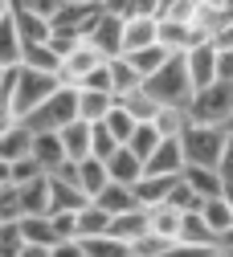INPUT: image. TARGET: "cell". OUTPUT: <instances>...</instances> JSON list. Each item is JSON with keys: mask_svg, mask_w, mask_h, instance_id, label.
I'll return each instance as SVG.
<instances>
[{"mask_svg": "<svg viewBox=\"0 0 233 257\" xmlns=\"http://www.w3.org/2000/svg\"><path fill=\"white\" fill-rule=\"evenodd\" d=\"M21 233H25V245H45V249H53V245L61 241L53 216H25V220H21Z\"/></svg>", "mask_w": 233, "mask_h": 257, "instance_id": "4316f807", "label": "cell"}, {"mask_svg": "<svg viewBox=\"0 0 233 257\" xmlns=\"http://www.w3.org/2000/svg\"><path fill=\"white\" fill-rule=\"evenodd\" d=\"M221 249H229V253H233V233H229V237L221 241Z\"/></svg>", "mask_w": 233, "mask_h": 257, "instance_id": "680465c9", "label": "cell"}, {"mask_svg": "<svg viewBox=\"0 0 233 257\" xmlns=\"http://www.w3.org/2000/svg\"><path fill=\"white\" fill-rule=\"evenodd\" d=\"M221 180H225V188L233 184V131H229V143H225V155H221Z\"/></svg>", "mask_w": 233, "mask_h": 257, "instance_id": "f907efd6", "label": "cell"}, {"mask_svg": "<svg viewBox=\"0 0 233 257\" xmlns=\"http://www.w3.org/2000/svg\"><path fill=\"white\" fill-rule=\"evenodd\" d=\"M213 257H217V253H213Z\"/></svg>", "mask_w": 233, "mask_h": 257, "instance_id": "03108f58", "label": "cell"}, {"mask_svg": "<svg viewBox=\"0 0 233 257\" xmlns=\"http://www.w3.org/2000/svg\"><path fill=\"white\" fill-rule=\"evenodd\" d=\"M119 147H123V143L107 131V126H103V122H94V159H111Z\"/></svg>", "mask_w": 233, "mask_h": 257, "instance_id": "f6af8a7d", "label": "cell"}, {"mask_svg": "<svg viewBox=\"0 0 233 257\" xmlns=\"http://www.w3.org/2000/svg\"><path fill=\"white\" fill-rule=\"evenodd\" d=\"M123 25H127L123 17H115L111 9H103L98 21L90 25V33H86V45H94L107 61H111V57H123V49H127V45H123Z\"/></svg>", "mask_w": 233, "mask_h": 257, "instance_id": "8992f818", "label": "cell"}, {"mask_svg": "<svg viewBox=\"0 0 233 257\" xmlns=\"http://www.w3.org/2000/svg\"><path fill=\"white\" fill-rule=\"evenodd\" d=\"M17 220H25V196L17 184H9L0 188V224H17Z\"/></svg>", "mask_w": 233, "mask_h": 257, "instance_id": "d590c367", "label": "cell"}, {"mask_svg": "<svg viewBox=\"0 0 233 257\" xmlns=\"http://www.w3.org/2000/svg\"><path fill=\"white\" fill-rule=\"evenodd\" d=\"M9 13H13V0H0V21H5Z\"/></svg>", "mask_w": 233, "mask_h": 257, "instance_id": "9f6ffc18", "label": "cell"}, {"mask_svg": "<svg viewBox=\"0 0 233 257\" xmlns=\"http://www.w3.org/2000/svg\"><path fill=\"white\" fill-rule=\"evenodd\" d=\"M229 143V126H201V122H188L180 131V147L188 168H221V155Z\"/></svg>", "mask_w": 233, "mask_h": 257, "instance_id": "7a4b0ae2", "label": "cell"}, {"mask_svg": "<svg viewBox=\"0 0 233 257\" xmlns=\"http://www.w3.org/2000/svg\"><path fill=\"white\" fill-rule=\"evenodd\" d=\"M45 172H41V164L33 155H25V159H13V184L17 188H25V184H33V180H41Z\"/></svg>", "mask_w": 233, "mask_h": 257, "instance_id": "7bdbcfd3", "label": "cell"}, {"mask_svg": "<svg viewBox=\"0 0 233 257\" xmlns=\"http://www.w3.org/2000/svg\"><path fill=\"white\" fill-rule=\"evenodd\" d=\"M111 233V212H103L94 200L78 212V241H94V237H107Z\"/></svg>", "mask_w": 233, "mask_h": 257, "instance_id": "83f0119b", "label": "cell"}, {"mask_svg": "<svg viewBox=\"0 0 233 257\" xmlns=\"http://www.w3.org/2000/svg\"><path fill=\"white\" fill-rule=\"evenodd\" d=\"M168 204H172L176 212H201V208H205V200L196 196V192H192L184 180H176V188H172V200H168Z\"/></svg>", "mask_w": 233, "mask_h": 257, "instance_id": "60d3db41", "label": "cell"}, {"mask_svg": "<svg viewBox=\"0 0 233 257\" xmlns=\"http://www.w3.org/2000/svg\"><path fill=\"white\" fill-rule=\"evenodd\" d=\"M147 233H151V216H147V208H131V212L111 216V237H119V241H127V245H135V241L147 237Z\"/></svg>", "mask_w": 233, "mask_h": 257, "instance_id": "ac0fdd59", "label": "cell"}, {"mask_svg": "<svg viewBox=\"0 0 233 257\" xmlns=\"http://www.w3.org/2000/svg\"><path fill=\"white\" fill-rule=\"evenodd\" d=\"M123 53H135L147 45H160V17H131L123 25Z\"/></svg>", "mask_w": 233, "mask_h": 257, "instance_id": "9a60e30c", "label": "cell"}, {"mask_svg": "<svg viewBox=\"0 0 233 257\" xmlns=\"http://www.w3.org/2000/svg\"><path fill=\"white\" fill-rule=\"evenodd\" d=\"M21 249H25L21 220L17 224H0V257H21Z\"/></svg>", "mask_w": 233, "mask_h": 257, "instance_id": "b9f144b4", "label": "cell"}, {"mask_svg": "<svg viewBox=\"0 0 233 257\" xmlns=\"http://www.w3.org/2000/svg\"><path fill=\"white\" fill-rule=\"evenodd\" d=\"M180 245H188V249H221V237L205 224L201 212H184V220H180Z\"/></svg>", "mask_w": 233, "mask_h": 257, "instance_id": "d6986e66", "label": "cell"}, {"mask_svg": "<svg viewBox=\"0 0 233 257\" xmlns=\"http://www.w3.org/2000/svg\"><path fill=\"white\" fill-rule=\"evenodd\" d=\"M201 216H205V224H209V229H213L221 241L233 233V208H229V200H225V196H217V200H205Z\"/></svg>", "mask_w": 233, "mask_h": 257, "instance_id": "4dcf8cb0", "label": "cell"}, {"mask_svg": "<svg viewBox=\"0 0 233 257\" xmlns=\"http://www.w3.org/2000/svg\"><path fill=\"white\" fill-rule=\"evenodd\" d=\"M123 57H127L131 66H135V74L147 82V78H156L164 66H168V61H172L176 53H168L164 45H147V49H135V53H123Z\"/></svg>", "mask_w": 233, "mask_h": 257, "instance_id": "603a6c76", "label": "cell"}, {"mask_svg": "<svg viewBox=\"0 0 233 257\" xmlns=\"http://www.w3.org/2000/svg\"><path fill=\"white\" fill-rule=\"evenodd\" d=\"M180 180H184L201 200H217V196H225V180H221L217 168H184Z\"/></svg>", "mask_w": 233, "mask_h": 257, "instance_id": "44dd1931", "label": "cell"}, {"mask_svg": "<svg viewBox=\"0 0 233 257\" xmlns=\"http://www.w3.org/2000/svg\"><path fill=\"white\" fill-rule=\"evenodd\" d=\"M151 122H156V131H160L164 139H180V131L188 126V114H184V110H168V106H164Z\"/></svg>", "mask_w": 233, "mask_h": 257, "instance_id": "ab89813d", "label": "cell"}, {"mask_svg": "<svg viewBox=\"0 0 233 257\" xmlns=\"http://www.w3.org/2000/svg\"><path fill=\"white\" fill-rule=\"evenodd\" d=\"M217 61H221V53H217V45H213V41H205V45H196V49H188V53H184V66H188L192 90H205V86L221 82Z\"/></svg>", "mask_w": 233, "mask_h": 257, "instance_id": "9c48e42d", "label": "cell"}, {"mask_svg": "<svg viewBox=\"0 0 233 257\" xmlns=\"http://www.w3.org/2000/svg\"><path fill=\"white\" fill-rule=\"evenodd\" d=\"M9 74H13V70H0V90H5V82H9Z\"/></svg>", "mask_w": 233, "mask_h": 257, "instance_id": "91938a15", "label": "cell"}, {"mask_svg": "<svg viewBox=\"0 0 233 257\" xmlns=\"http://www.w3.org/2000/svg\"><path fill=\"white\" fill-rule=\"evenodd\" d=\"M103 61H107L103 53H98L94 45H86V41H82L78 49H70V53L61 57V74H57V78H61L65 86H82L98 66H103Z\"/></svg>", "mask_w": 233, "mask_h": 257, "instance_id": "ba28073f", "label": "cell"}, {"mask_svg": "<svg viewBox=\"0 0 233 257\" xmlns=\"http://www.w3.org/2000/svg\"><path fill=\"white\" fill-rule=\"evenodd\" d=\"M184 114L188 122H201V126H229L233 122V82H213L205 90H196Z\"/></svg>", "mask_w": 233, "mask_h": 257, "instance_id": "277c9868", "label": "cell"}, {"mask_svg": "<svg viewBox=\"0 0 233 257\" xmlns=\"http://www.w3.org/2000/svg\"><path fill=\"white\" fill-rule=\"evenodd\" d=\"M217 74H221V82H233V49H225V53H221Z\"/></svg>", "mask_w": 233, "mask_h": 257, "instance_id": "816d5d0a", "label": "cell"}, {"mask_svg": "<svg viewBox=\"0 0 233 257\" xmlns=\"http://www.w3.org/2000/svg\"><path fill=\"white\" fill-rule=\"evenodd\" d=\"M160 143H164V135L156 131V122H139V126H135V135H131V143H127V147H131V151H135V155L143 159V164H147V159L156 155V147H160Z\"/></svg>", "mask_w": 233, "mask_h": 257, "instance_id": "e575fe53", "label": "cell"}, {"mask_svg": "<svg viewBox=\"0 0 233 257\" xmlns=\"http://www.w3.org/2000/svg\"><path fill=\"white\" fill-rule=\"evenodd\" d=\"M53 90H61V78L57 74H41V70H29V66H17L13 70V106L17 114H33Z\"/></svg>", "mask_w": 233, "mask_h": 257, "instance_id": "5b68a950", "label": "cell"}, {"mask_svg": "<svg viewBox=\"0 0 233 257\" xmlns=\"http://www.w3.org/2000/svg\"><path fill=\"white\" fill-rule=\"evenodd\" d=\"M57 135H61V147H65V159H70V164H82V159L94 155V122L78 118V122H70Z\"/></svg>", "mask_w": 233, "mask_h": 257, "instance_id": "4fadbf2b", "label": "cell"}, {"mask_svg": "<svg viewBox=\"0 0 233 257\" xmlns=\"http://www.w3.org/2000/svg\"><path fill=\"white\" fill-rule=\"evenodd\" d=\"M65 5H103V0H65Z\"/></svg>", "mask_w": 233, "mask_h": 257, "instance_id": "6f0895ef", "label": "cell"}, {"mask_svg": "<svg viewBox=\"0 0 233 257\" xmlns=\"http://www.w3.org/2000/svg\"><path fill=\"white\" fill-rule=\"evenodd\" d=\"M172 188H176V180H168V176H143L135 188V200H139V208H160V204H168L172 200Z\"/></svg>", "mask_w": 233, "mask_h": 257, "instance_id": "ffe728a7", "label": "cell"}, {"mask_svg": "<svg viewBox=\"0 0 233 257\" xmlns=\"http://www.w3.org/2000/svg\"><path fill=\"white\" fill-rule=\"evenodd\" d=\"M21 257H49V249H45V245H25Z\"/></svg>", "mask_w": 233, "mask_h": 257, "instance_id": "11a10c76", "label": "cell"}, {"mask_svg": "<svg viewBox=\"0 0 233 257\" xmlns=\"http://www.w3.org/2000/svg\"><path fill=\"white\" fill-rule=\"evenodd\" d=\"M17 122H21V114H17V106H13V74H9L5 90H0V135H5L9 126H17Z\"/></svg>", "mask_w": 233, "mask_h": 257, "instance_id": "ee69618b", "label": "cell"}, {"mask_svg": "<svg viewBox=\"0 0 233 257\" xmlns=\"http://www.w3.org/2000/svg\"><path fill=\"white\" fill-rule=\"evenodd\" d=\"M143 90L151 94L160 106H168V110H184V106L192 102V94H196V90H192V78H188V66H184V57H172L156 78L143 82Z\"/></svg>", "mask_w": 233, "mask_h": 257, "instance_id": "3957f363", "label": "cell"}, {"mask_svg": "<svg viewBox=\"0 0 233 257\" xmlns=\"http://www.w3.org/2000/svg\"><path fill=\"white\" fill-rule=\"evenodd\" d=\"M107 172H111V180H115V184H127V188H135V184L147 176L143 159L131 151V147H119V151L107 159Z\"/></svg>", "mask_w": 233, "mask_h": 257, "instance_id": "2e32d148", "label": "cell"}, {"mask_svg": "<svg viewBox=\"0 0 233 257\" xmlns=\"http://www.w3.org/2000/svg\"><path fill=\"white\" fill-rule=\"evenodd\" d=\"M103 5H111V0H103Z\"/></svg>", "mask_w": 233, "mask_h": 257, "instance_id": "be15d7a7", "label": "cell"}, {"mask_svg": "<svg viewBox=\"0 0 233 257\" xmlns=\"http://www.w3.org/2000/svg\"><path fill=\"white\" fill-rule=\"evenodd\" d=\"M82 249H86V257H131V245L127 241H119V237H94V241H82Z\"/></svg>", "mask_w": 233, "mask_h": 257, "instance_id": "8d00e7d4", "label": "cell"}, {"mask_svg": "<svg viewBox=\"0 0 233 257\" xmlns=\"http://www.w3.org/2000/svg\"><path fill=\"white\" fill-rule=\"evenodd\" d=\"M180 5H184V0H160V13H156V17H172Z\"/></svg>", "mask_w": 233, "mask_h": 257, "instance_id": "db71d44e", "label": "cell"}, {"mask_svg": "<svg viewBox=\"0 0 233 257\" xmlns=\"http://www.w3.org/2000/svg\"><path fill=\"white\" fill-rule=\"evenodd\" d=\"M13 21H17V33H21V45H49L53 41V25L29 9H13Z\"/></svg>", "mask_w": 233, "mask_h": 257, "instance_id": "e0dca14e", "label": "cell"}, {"mask_svg": "<svg viewBox=\"0 0 233 257\" xmlns=\"http://www.w3.org/2000/svg\"><path fill=\"white\" fill-rule=\"evenodd\" d=\"M86 204H90V196L70 176H49V216H57V212H82Z\"/></svg>", "mask_w": 233, "mask_h": 257, "instance_id": "8fae6325", "label": "cell"}, {"mask_svg": "<svg viewBox=\"0 0 233 257\" xmlns=\"http://www.w3.org/2000/svg\"><path fill=\"white\" fill-rule=\"evenodd\" d=\"M13 184V159H0V188Z\"/></svg>", "mask_w": 233, "mask_h": 257, "instance_id": "f5cc1de1", "label": "cell"}, {"mask_svg": "<svg viewBox=\"0 0 233 257\" xmlns=\"http://www.w3.org/2000/svg\"><path fill=\"white\" fill-rule=\"evenodd\" d=\"M21 196H25V216H49V176L25 184Z\"/></svg>", "mask_w": 233, "mask_h": 257, "instance_id": "d6a6232c", "label": "cell"}, {"mask_svg": "<svg viewBox=\"0 0 233 257\" xmlns=\"http://www.w3.org/2000/svg\"><path fill=\"white\" fill-rule=\"evenodd\" d=\"M25 57V45H21V33H17V21L13 13L0 21V70H17Z\"/></svg>", "mask_w": 233, "mask_h": 257, "instance_id": "cb8c5ba5", "label": "cell"}, {"mask_svg": "<svg viewBox=\"0 0 233 257\" xmlns=\"http://www.w3.org/2000/svg\"><path fill=\"white\" fill-rule=\"evenodd\" d=\"M229 131H233V122H229Z\"/></svg>", "mask_w": 233, "mask_h": 257, "instance_id": "e7e4bbea", "label": "cell"}, {"mask_svg": "<svg viewBox=\"0 0 233 257\" xmlns=\"http://www.w3.org/2000/svg\"><path fill=\"white\" fill-rule=\"evenodd\" d=\"M21 66L41 70V74H61V53H57L53 45H29L25 57H21Z\"/></svg>", "mask_w": 233, "mask_h": 257, "instance_id": "1f68e13d", "label": "cell"}, {"mask_svg": "<svg viewBox=\"0 0 233 257\" xmlns=\"http://www.w3.org/2000/svg\"><path fill=\"white\" fill-rule=\"evenodd\" d=\"M205 41H209V33L196 21H160V45L176 57H184L188 49L205 45Z\"/></svg>", "mask_w": 233, "mask_h": 257, "instance_id": "52a82bcc", "label": "cell"}, {"mask_svg": "<svg viewBox=\"0 0 233 257\" xmlns=\"http://www.w3.org/2000/svg\"><path fill=\"white\" fill-rule=\"evenodd\" d=\"M164 249H172V241H164V237L147 233V237H139L135 245H131V257H160Z\"/></svg>", "mask_w": 233, "mask_h": 257, "instance_id": "bcb514c9", "label": "cell"}, {"mask_svg": "<svg viewBox=\"0 0 233 257\" xmlns=\"http://www.w3.org/2000/svg\"><path fill=\"white\" fill-rule=\"evenodd\" d=\"M29 147H33V131L25 126V118H21L17 126H9L5 135H0V159H25V155H29Z\"/></svg>", "mask_w": 233, "mask_h": 257, "instance_id": "f546056e", "label": "cell"}, {"mask_svg": "<svg viewBox=\"0 0 233 257\" xmlns=\"http://www.w3.org/2000/svg\"><path fill=\"white\" fill-rule=\"evenodd\" d=\"M70 122H78V86H65V82H61V90H53L33 114H25V126H29L33 135L65 131Z\"/></svg>", "mask_w": 233, "mask_h": 257, "instance_id": "6da1fadb", "label": "cell"}, {"mask_svg": "<svg viewBox=\"0 0 233 257\" xmlns=\"http://www.w3.org/2000/svg\"><path fill=\"white\" fill-rule=\"evenodd\" d=\"M217 257H233V253H229V249H217Z\"/></svg>", "mask_w": 233, "mask_h": 257, "instance_id": "6125c7cd", "label": "cell"}, {"mask_svg": "<svg viewBox=\"0 0 233 257\" xmlns=\"http://www.w3.org/2000/svg\"><path fill=\"white\" fill-rule=\"evenodd\" d=\"M61 5H65V0H17L13 9H29V13H37V17L53 21V17L61 13Z\"/></svg>", "mask_w": 233, "mask_h": 257, "instance_id": "7dc6e473", "label": "cell"}, {"mask_svg": "<svg viewBox=\"0 0 233 257\" xmlns=\"http://www.w3.org/2000/svg\"><path fill=\"white\" fill-rule=\"evenodd\" d=\"M115 106H119L115 94H103V90H78V118H82V122H103Z\"/></svg>", "mask_w": 233, "mask_h": 257, "instance_id": "7402d4cb", "label": "cell"}, {"mask_svg": "<svg viewBox=\"0 0 233 257\" xmlns=\"http://www.w3.org/2000/svg\"><path fill=\"white\" fill-rule=\"evenodd\" d=\"M107 9L115 17H123V21H131V17H156L160 13V0H111Z\"/></svg>", "mask_w": 233, "mask_h": 257, "instance_id": "f35d334b", "label": "cell"}, {"mask_svg": "<svg viewBox=\"0 0 233 257\" xmlns=\"http://www.w3.org/2000/svg\"><path fill=\"white\" fill-rule=\"evenodd\" d=\"M147 216H151V233H156V237L180 245V220H184V212H176L172 204H160V208H151Z\"/></svg>", "mask_w": 233, "mask_h": 257, "instance_id": "f1b7e54d", "label": "cell"}, {"mask_svg": "<svg viewBox=\"0 0 233 257\" xmlns=\"http://www.w3.org/2000/svg\"><path fill=\"white\" fill-rule=\"evenodd\" d=\"M107 70H111V90H115V98H127V94L143 90V78L135 74V66H131L127 57H111Z\"/></svg>", "mask_w": 233, "mask_h": 257, "instance_id": "484cf974", "label": "cell"}, {"mask_svg": "<svg viewBox=\"0 0 233 257\" xmlns=\"http://www.w3.org/2000/svg\"><path fill=\"white\" fill-rule=\"evenodd\" d=\"M57 176H70V180H74V184H78V188L86 192V196H90V200H94L98 192H103V188L111 184L107 159H94V155H90V159H82V164H65V168H61Z\"/></svg>", "mask_w": 233, "mask_h": 257, "instance_id": "30bf717a", "label": "cell"}, {"mask_svg": "<svg viewBox=\"0 0 233 257\" xmlns=\"http://www.w3.org/2000/svg\"><path fill=\"white\" fill-rule=\"evenodd\" d=\"M78 90H103V94H115V90H111V70H107V61H103V66H98Z\"/></svg>", "mask_w": 233, "mask_h": 257, "instance_id": "c3c4849f", "label": "cell"}, {"mask_svg": "<svg viewBox=\"0 0 233 257\" xmlns=\"http://www.w3.org/2000/svg\"><path fill=\"white\" fill-rule=\"evenodd\" d=\"M143 168H147V176H168V180H180V176H184V168H188L180 139H164V143L156 147V155L147 159Z\"/></svg>", "mask_w": 233, "mask_h": 257, "instance_id": "7c38bea8", "label": "cell"}, {"mask_svg": "<svg viewBox=\"0 0 233 257\" xmlns=\"http://www.w3.org/2000/svg\"><path fill=\"white\" fill-rule=\"evenodd\" d=\"M103 126H107V131H111V135H115V139H119V143L127 147V143H131V135H135V126H139V122H135V114H127L123 106H115V110H111V114L103 118Z\"/></svg>", "mask_w": 233, "mask_h": 257, "instance_id": "74e56055", "label": "cell"}, {"mask_svg": "<svg viewBox=\"0 0 233 257\" xmlns=\"http://www.w3.org/2000/svg\"><path fill=\"white\" fill-rule=\"evenodd\" d=\"M49 257H86V249H82V241H57L49 249Z\"/></svg>", "mask_w": 233, "mask_h": 257, "instance_id": "681fc988", "label": "cell"}, {"mask_svg": "<svg viewBox=\"0 0 233 257\" xmlns=\"http://www.w3.org/2000/svg\"><path fill=\"white\" fill-rule=\"evenodd\" d=\"M225 200H229V208H233V184H229V188H225Z\"/></svg>", "mask_w": 233, "mask_h": 257, "instance_id": "94428289", "label": "cell"}, {"mask_svg": "<svg viewBox=\"0 0 233 257\" xmlns=\"http://www.w3.org/2000/svg\"><path fill=\"white\" fill-rule=\"evenodd\" d=\"M119 106H123L127 114H135V122H151V118L164 110L147 90H135V94H127V98H119Z\"/></svg>", "mask_w": 233, "mask_h": 257, "instance_id": "836d02e7", "label": "cell"}, {"mask_svg": "<svg viewBox=\"0 0 233 257\" xmlns=\"http://www.w3.org/2000/svg\"><path fill=\"white\" fill-rule=\"evenodd\" d=\"M94 204L103 208V212H111V216H119V212H131V208H139V200H135V192H131L127 184H107L103 192L94 196Z\"/></svg>", "mask_w": 233, "mask_h": 257, "instance_id": "d4e9b609", "label": "cell"}, {"mask_svg": "<svg viewBox=\"0 0 233 257\" xmlns=\"http://www.w3.org/2000/svg\"><path fill=\"white\" fill-rule=\"evenodd\" d=\"M29 155L41 164V172L45 176H57L70 159H65V147H61V135L53 131V135H33V147H29Z\"/></svg>", "mask_w": 233, "mask_h": 257, "instance_id": "5bb4252c", "label": "cell"}]
</instances>
